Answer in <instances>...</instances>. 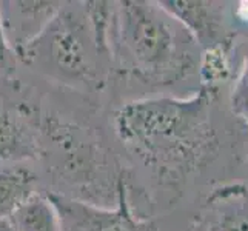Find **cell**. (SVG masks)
Returning a JSON list of instances; mask_svg holds the SVG:
<instances>
[{
    "label": "cell",
    "mask_w": 248,
    "mask_h": 231,
    "mask_svg": "<svg viewBox=\"0 0 248 231\" xmlns=\"http://www.w3.org/2000/svg\"><path fill=\"white\" fill-rule=\"evenodd\" d=\"M13 231H63L61 215L49 198L32 194L6 219Z\"/></svg>",
    "instance_id": "ba28073f"
},
{
    "label": "cell",
    "mask_w": 248,
    "mask_h": 231,
    "mask_svg": "<svg viewBox=\"0 0 248 231\" xmlns=\"http://www.w3.org/2000/svg\"><path fill=\"white\" fill-rule=\"evenodd\" d=\"M230 104L236 116H239L248 125V54L244 61L241 74H239L230 96Z\"/></svg>",
    "instance_id": "8fae6325"
},
{
    "label": "cell",
    "mask_w": 248,
    "mask_h": 231,
    "mask_svg": "<svg viewBox=\"0 0 248 231\" xmlns=\"http://www.w3.org/2000/svg\"><path fill=\"white\" fill-rule=\"evenodd\" d=\"M201 74L203 82H207L210 85L219 80H224L228 76L225 44L203 51L202 62H201Z\"/></svg>",
    "instance_id": "30bf717a"
},
{
    "label": "cell",
    "mask_w": 248,
    "mask_h": 231,
    "mask_svg": "<svg viewBox=\"0 0 248 231\" xmlns=\"http://www.w3.org/2000/svg\"><path fill=\"white\" fill-rule=\"evenodd\" d=\"M37 177L27 168L0 169V222L6 220L13 213L36 194Z\"/></svg>",
    "instance_id": "9c48e42d"
},
{
    "label": "cell",
    "mask_w": 248,
    "mask_h": 231,
    "mask_svg": "<svg viewBox=\"0 0 248 231\" xmlns=\"http://www.w3.org/2000/svg\"><path fill=\"white\" fill-rule=\"evenodd\" d=\"M11 56H13V49H11L10 44H8L5 28H3L2 13H0V63H5Z\"/></svg>",
    "instance_id": "4fadbf2b"
},
{
    "label": "cell",
    "mask_w": 248,
    "mask_h": 231,
    "mask_svg": "<svg viewBox=\"0 0 248 231\" xmlns=\"http://www.w3.org/2000/svg\"><path fill=\"white\" fill-rule=\"evenodd\" d=\"M17 56L25 63L39 65L40 70L62 80L90 82L96 79L99 54L82 6L74 8L63 3L46 28Z\"/></svg>",
    "instance_id": "3957f363"
},
{
    "label": "cell",
    "mask_w": 248,
    "mask_h": 231,
    "mask_svg": "<svg viewBox=\"0 0 248 231\" xmlns=\"http://www.w3.org/2000/svg\"><path fill=\"white\" fill-rule=\"evenodd\" d=\"M37 142L13 111L0 105V162H19L36 157Z\"/></svg>",
    "instance_id": "52a82bcc"
},
{
    "label": "cell",
    "mask_w": 248,
    "mask_h": 231,
    "mask_svg": "<svg viewBox=\"0 0 248 231\" xmlns=\"http://www.w3.org/2000/svg\"><path fill=\"white\" fill-rule=\"evenodd\" d=\"M210 231H248V217L244 215H225L222 216Z\"/></svg>",
    "instance_id": "7c38bea8"
},
{
    "label": "cell",
    "mask_w": 248,
    "mask_h": 231,
    "mask_svg": "<svg viewBox=\"0 0 248 231\" xmlns=\"http://www.w3.org/2000/svg\"><path fill=\"white\" fill-rule=\"evenodd\" d=\"M208 92L191 99H145L125 105L116 116L119 138L147 162L191 168L210 150Z\"/></svg>",
    "instance_id": "6da1fadb"
},
{
    "label": "cell",
    "mask_w": 248,
    "mask_h": 231,
    "mask_svg": "<svg viewBox=\"0 0 248 231\" xmlns=\"http://www.w3.org/2000/svg\"><path fill=\"white\" fill-rule=\"evenodd\" d=\"M61 217L66 219L78 231H142L128 207L126 191L122 181L117 185V205L113 210L94 208L82 202L51 199Z\"/></svg>",
    "instance_id": "277c9868"
},
{
    "label": "cell",
    "mask_w": 248,
    "mask_h": 231,
    "mask_svg": "<svg viewBox=\"0 0 248 231\" xmlns=\"http://www.w3.org/2000/svg\"><path fill=\"white\" fill-rule=\"evenodd\" d=\"M157 3L181 23L203 49L227 44L222 36V15L215 3L201 0H164Z\"/></svg>",
    "instance_id": "8992f818"
},
{
    "label": "cell",
    "mask_w": 248,
    "mask_h": 231,
    "mask_svg": "<svg viewBox=\"0 0 248 231\" xmlns=\"http://www.w3.org/2000/svg\"><path fill=\"white\" fill-rule=\"evenodd\" d=\"M63 2H3L0 3L3 28L13 53L27 48L61 11Z\"/></svg>",
    "instance_id": "5b68a950"
},
{
    "label": "cell",
    "mask_w": 248,
    "mask_h": 231,
    "mask_svg": "<svg viewBox=\"0 0 248 231\" xmlns=\"http://www.w3.org/2000/svg\"><path fill=\"white\" fill-rule=\"evenodd\" d=\"M0 231H13L11 227L6 224V220H2L0 222Z\"/></svg>",
    "instance_id": "5bb4252c"
},
{
    "label": "cell",
    "mask_w": 248,
    "mask_h": 231,
    "mask_svg": "<svg viewBox=\"0 0 248 231\" xmlns=\"http://www.w3.org/2000/svg\"><path fill=\"white\" fill-rule=\"evenodd\" d=\"M119 45L139 76L148 80L171 82L193 65L184 36L188 31L157 2L125 0L116 3Z\"/></svg>",
    "instance_id": "7a4b0ae2"
}]
</instances>
